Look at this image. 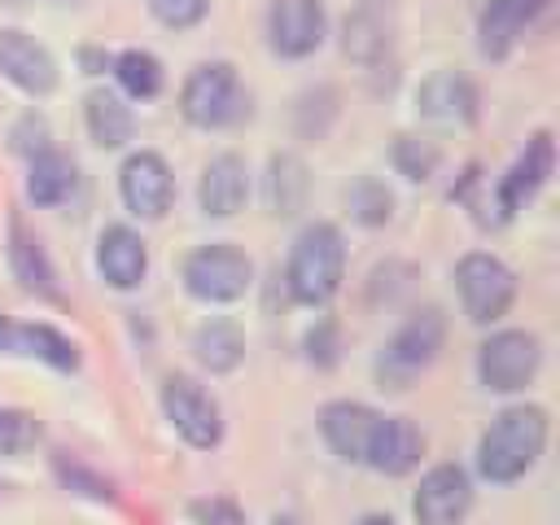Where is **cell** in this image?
I'll return each instance as SVG.
<instances>
[{
  "mask_svg": "<svg viewBox=\"0 0 560 525\" xmlns=\"http://www.w3.org/2000/svg\"><path fill=\"white\" fill-rule=\"evenodd\" d=\"M192 350H197V359H201L210 372H232V368L241 363V354H245V337H241L236 324H228V319H210V324L197 328Z\"/></svg>",
  "mask_w": 560,
  "mask_h": 525,
  "instance_id": "603a6c76",
  "label": "cell"
},
{
  "mask_svg": "<svg viewBox=\"0 0 560 525\" xmlns=\"http://www.w3.org/2000/svg\"><path fill=\"white\" fill-rule=\"evenodd\" d=\"M551 171H556V144H551L547 131H538V136L525 144V153L512 162V171L503 175V184H499V210L512 214L521 201H529V197L547 184Z\"/></svg>",
  "mask_w": 560,
  "mask_h": 525,
  "instance_id": "2e32d148",
  "label": "cell"
},
{
  "mask_svg": "<svg viewBox=\"0 0 560 525\" xmlns=\"http://www.w3.org/2000/svg\"><path fill=\"white\" fill-rule=\"evenodd\" d=\"M192 516H197L201 525H245V516H241L236 503H228V499H197V503H192Z\"/></svg>",
  "mask_w": 560,
  "mask_h": 525,
  "instance_id": "d6a6232c",
  "label": "cell"
},
{
  "mask_svg": "<svg viewBox=\"0 0 560 525\" xmlns=\"http://www.w3.org/2000/svg\"><path fill=\"white\" fill-rule=\"evenodd\" d=\"M376 424H381V416H376L372 407H363V402H328L324 416H319L324 442H328L341 459H350V464H368Z\"/></svg>",
  "mask_w": 560,
  "mask_h": 525,
  "instance_id": "4fadbf2b",
  "label": "cell"
},
{
  "mask_svg": "<svg viewBox=\"0 0 560 525\" xmlns=\"http://www.w3.org/2000/svg\"><path fill=\"white\" fill-rule=\"evenodd\" d=\"M389 192L376 184V179H359L354 188H350V210L363 219V223H385L389 219Z\"/></svg>",
  "mask_w": 560,
  "mask_h": 525,
  "instance_id": "f1b7e54d",
  "label": "cell"
},
{
  "mask_svg": "<svg viewBox=\"0 0 560 525\" xmlns=\"http://www.w3.org/2000/svg\"><path fill=\"white\" fill-rule=\"evenodd\" d=\"M542 363V346L534 332L525 328H508V332H494L490 341H481L477 350V376L486 389L494 394H512V389H525L534 381Z\"/></svg>",
  "mask_w": 560,
  "mask_h": 525,
  "instance_id": "8992f818",
  "label": "cell"
},
{
  "mask_svg": "<svg viewBox=\"0 0 560 525\" xmlns=\"http://www.w3.org/2000/svg\"><path fill=\"white\" fill-rule=\"evenodd\" d=\"M149 9H153V18H158L162 26L184 31V26H197V22L206 18L210 0H149Z\"/></svg>",
  "mask_w": 560,
  "mask_h": 525,
  "instance_id": "f546056e",
  "label": "cell"
},
{
  "mask_svg": "<svg viewBox=\"0 0 560 525\" xmlns=\"http://www.w3.org/2000/svg\"><path fill=\"white\" fill-rule=\"evenodd\" d=\"M0 354H26V359H44L57 372L79 368V350L70 337H61L48 324H18L0 315Z\"/></svg>",
  "mask_w": 560,
  "mask_h": 525,
  "instance_id": "5bb4252c",
  "label": "cell"
},
{
  "mask_svg": "<svg viewBox=\"0 0 560 525\" xmlns=\"http://www.w3.org/2000/svg\"><path fill=\"white\" fill-rule=\"evenodd\" d=\"M442 337H446V319H442V311H438V306L416 311V315L389 337L385 359H381V381L394 385V389H402L420 368H429V363L438 359Z\"/></svg>",
  "mask_w": 560,
  "mask_h": 525,
  "instance_id": "5b68a950",
  "label": "cell"
},
{
  "mask_svg": "<svg viewBox=\"0 0 560 525\" xmlns=\"http://www.w3.org/2000/svg\"><path fill=\"white\" fill-rule=\"evenodd\" d=\"M341 271H346V241L332 223H311L302 228V236L293 241V254H289V293L306 306H319L337 293L341 284Z\"/></svg>",
  "mask_w": 560,
  "mask_h": 525,
  "instance_id": "7a4b0ae2",
  "label": "cell"
},
{
  "mask_svg": "<svg viewBox=\"0 0 560 525\" xmlns=\"http://www.w3.org/2000/svg\"><path fill=\"white\" fill-rule=\"evenodd\" d=\"M249 258L236 245H201L184 262V284L201 302H236L249 289Z\"/></svg>",
  "mask_w": 560,
  "mask_h": 525,
  "instance_id": "52a82bcc",
  "label": "cell"
},
{
  "mask_svg": "<svg viewBox=\"0 0 560 525\" xmlns=\"http://www.w3.org/2000/svg\"><path fill=\"white\" fill-rule=\"evenodd\" d=\"M359 525H394V521H389V516H363Z\"/></svg>",
  "mask_w": 560,
  "mask_h": 525,
  "instance_id": "836d02e7",
  "label": "cell"
},
{
  "mask_svg": "<svg viewBox=\"0 0 560 525\" xmlns=\"http://www.w3.org/2000/svg\"><path fill=\"white\" fill-rule=\"evenodd\" d=\"M424 455V433L407 420V416H381L376 424V438H372V451H368V464L385 477H402L420 464Z\"/></svg>",
  "mask_w": 560,
  "mask_h": 525,
  "instance_id": "9a60e30c",
  "label": "cell"
},
{
  "mask_svg": "<svg viewBox=\"0 0 560 525\" xmlns=\"http://www.w3.org/2000/svg\"><path fill=\"white\" fill-rule=\"evenodd\" d=\"M538 9H542V0H490V9L481 13V52L503 57L512 48V39L521 35V26Z\"/></svg>",
  "mask_w": 560,
  "mask_h": 525,
  "instance_id": "ffe728a7",
  "label": "cell"
},
{
  "mask_svg": "<svg viewBox=\"0 0 560 525\" xmlns=\"http://www.w3.org/2000/svg\"><path fill=\"white\" fill-rule=\"evenodd\" d=\"M9 262H13V276L22 280V289L31 293H52V267L39 249V241L13 219L9 223Z\"/></svg>",
  "mask_w": 560,
  "mask_h": 525,
  "instance_id": "7402d4cb",
  "label": "cell"
},
{
  "mask_svg": "<svg viewBox=\"0 0 560 525\" xmlns=\"http://www.w3.org/2000/svg\"><path fill=\"white\" fill-rule=\"evenodd\" d=\"M179 109L192 127H228L245 114V92L241 79L228 61H206L184 79Z\"/></svg>",
  "mask_w": 560,
  "mask_h": 525,
  "instance_id": "3957f363",
  "label": "cell"
},
{
  "mask_svg": "<svg viewBox=\"0 0 560 525\" xmlns=\"http://www.w3.org/2000/svg\"><path fill=\"white\" fill-rule=\"evenodd\" d=\"M39 442V420L18 407H0V451L4 455H26Z\"/></svg>",
  "mask_w": 560,
  "mask_h": 525,
  "instance_id": "4316f807",
  "label": "cell"
},
{
  "mask_svg": "<svg viewBox=\"0 0 560 525\" xmlns=\"http://www.w3.org/2000/svg\"><path fill=\"white\" fill-rule=\"evenodd\" d=\"M271 525H293V521H271Z\"/></svg>",
  "mask_w": 560,
  "mask_h": 525,
  "instance_id": "e575fe53",
  "label": "cell"
},
{
  "mask_svg": "<svg viewBox=\"0 0 560 525\" xmlns=\"http://www.w3.org/2000/svg\"><path fill=\"white\" fill-rule=\"evenodd\" d=\"M88 131L101 149H118L131 140V109L114 92H92L88 96Z\"/></svg>",
  "mask_w": 560,
  "mask_h": 525,
  "instance_id": "d4e9b609",
  "label": "cell"
},
{
  "mask_svg": "<svg viewBox=\"0 0 560 525\" xmlns=\"http://www.w3.org/2000/svg\"><path fill=\"white\" fill-rule=\"evenodd\" d=\"M547 446V411L542 407H508L494 416V424L477 442V468L490 481H516L525 477Z\"/></svg>",
  "mask_w": 560,
  "mask_h": 525,
  "instance_id": "6da1fadb",
  "label": "cell"
},
{
  "mask_svg": "<svg viewBox=\"0 0 560 525\" xmlns=\"http://www.w3.org/2000/svg\"><path fill=\"white\" fill-rule=\"evenodd\" d=\"M416 105H420V114L433 118V122H468V118L477 114V92H472V83H468L464 74L438 70V74H429V79L420 83Z\"/></svg>",
  "mask_w": 560,
  "mask_h": 525,
  "instance_id": "d6986e66",
  "label": "cell"
},
{
  "mask_svg": "<svg viewBox=\"0 0 560 525\" xmlns=\"http://www.w3.org/2000/svg\"><path fill=\"white\" fill-rule=\"evenodd\" d=\"M472 508V481L459 464H438L420 477L411 512L420 525H459Z\"/></svg>",
  "mask_w": 560,
  "mask_h": 525,
  "instance_id": "9c48e42d",
  "label": "cell"
},
{
  "mask_svg": "<svg viewBox=\"0 0 560 525\" xmlns=\"http://www.w3.org/2000/svg\"><path fill=\"white\" fill-rule=\"evenodd\" d=\"M114 74H118L122 92L136 96V101H149V96L162 92V66H158V57L144 52V48H127V52H118Z\"/></svg>",
  "mask_w": 560,
  "mask_h": 525,
  "instance_id": "484cf974",
  "label": "cell"
},
{
  "mask_svg": "<svg viewBox=\"0 0 560 525\" xmlns=\"http://www.w3.org/2000/svg\"><path fill=\"white\" fill-rule=\"evenodd\" d=\"M381 48H385V39L376 35V26H372L368 18H350V22H346V52H350V57L372 61Z\"/></svg>",
  "mask_w": 560,
  "mask_h": 525,
  "instance_id": "4dcf8cb0",
  "label": "cell"
},
{
  "mask_svg": "<svg viewBox=\"0 0 560 525\" xmlns=\"http://www.w3.org/2000/svg\"><path fill=\"white\" fill-rule=\"evenodd\" d=\"M0 70L26 96H48L57 88V61H52V52L39 39H31L26 31H0Z\"/></svg>",
  "mask_w": 560,
  "mask_h": 525,
  "instance_id": "8fae6325",
  "label": "cell"
},
{
  "mask_svg": "<svg viewBox=\"0 0 560 525\" xmlns=\"http://www.w3.org/2000/svg\"><path fill=\"white\" fill-rule=\"evenodd\" d=\"M96 267L114 289H136L144 280V271H149V249L131 228L114 223L96 241Z\"/></svg>",
  "mask_w": 560,
  "mask_h": 525,
  "instance_id": "e0dca14e",
  "label": "cell"
},
{
  "mask_svg": "<svg viewBox=\"0 0 560 525\" xmlns=\"http://www.w3.org/2000/svg\"><path fill=\"white\" fill-rule=\"evenodd\" d=\"M245 192H249V171H245V162L236 153H219V158L206 162L201 188H197L206 214H214V219L236 214L245 206Z\"/></svg>",
  "mask_w": 560,
  "mask_h": 525,
  "instance_id": "ac0fdd59",
  "label": "cell"
},
{
  "mask_svg": "<svg viewBox=\"0 0 560 525\" xmlns=\"http://www.w3.org/2000/svg\"><path fill=\"white\" fill-rule=\"evenodd\" d=\"M306 197V166L293 153H276L267 166V206L271 214H298Z\"/></svg>",
  "mask_w": 560,
  "mask_h": 525,
  "instance_id": "cb8c5ba5",
  "label": "cell"
},
{
  "mask_svg": "<svg viewBox=\"0 0 560 525\" xmlns=\"http://www.w3.org/2000/svg\"><path fill=\"white\" fill-rule=\"evenodd\" d=\"M162 411L175 424V433L188 446L210 451L223 438V420H219V402L192 381V376H166L162 385Z\"/></svg>",
  "mask_w": 560,
  "mask_h": 525,
  "instance_id": "ba28073f",
  "label": "cell"
},
{
  "mask_svg": "<svg viewBox=\"0 0 560 525\" xmlns=\"http://www.w3.org/2000/svg\"><path fill=\"white\" fill-rule=\"evenodd\" d=\"M118 188H122L127 210L140 214V219H162V214L171 210V197H175L171 166H166L158 153H149V149H140V153H131V158L122 162Z\"/></svg>",
  "mask_w": 560,
  "mask_h": 525,
  "instance_id": "30bf717a",
  "label": "cell"
},
{
  "mask_svg": "<svg viewBox=\"0 0 560 525\" xmlns=\"http://www.w3.org/2000/svg\"><path fill=\"white\" fill-rule=\"evenodd\" d=\"M394 166L407 175V179H429L433 166H438V149L416 140V136H398L394 140Z\"/></svg>",
  "mask_w": 560,
  "mask_h": 525,
  "instance_id": "83f0119b",
  "label": "cell"
},
{
  "mask_svg": "<svg viewBox=\"0 0 560 525\" xmlns=\"http://www.w3.org/2000/svg\"><path fill=\"white\" fill-rule=\"evenodd\" d=\"M74 162L57 149H39L31 158V175H26V192L35 206H61L74 192Z\"/></svg>",
  "mask_w": 560,
  "mask_h": 525,
  "instance_id": "44dd1931",
  "label": "cell"
},
{
  "mask_svg": "<svg viewBox=\"0 0 560 525\" xmlns=\"http://www.w3.org/2000/svg\"><path fill=\"white\" fill-rule=\"evenodd\" d=\"M455 289H459L464 315L472 324L503 319L512 298H516V280H512V271L494 254H464L459 267H455Z\"/></svg>",
  "mask_w": 560,
  "mask_h": 525,
  "instance_id": "277c9868",
  "label": "cell"
},
{
  "mask_svg": "<svg viewBox=\"0 0 560 525\" xmlns=\"http://www.w3.org/2000/svg\"><path fill=\"white\" fill-rule=\"evenodd\" d=\"M13 149L26 153V158H35L39 149H48V127H44V118L26 114V118L13 127Z\"/></svg>",
  "mask_w": 560,
  "mask_h": 525,
  "instance_id": "1f68e13d",
  "label": "cell"
},
{
  "mask_svg": "<svg viewBox=\"0 0 560 525\" xmlns=\"http://www.w3.org/2000/svg\"><path fill=\"white\" fill-rule=\"evenodd\" d=\"M267 35L280 57H311L324 44L319 0H276L267 13Z\"/></svg>",
  "mask_w": 560,
  "mask_h": 525,
  "instance_id": "7c38bea8",
  "label": "cell"
}]
</instances>
